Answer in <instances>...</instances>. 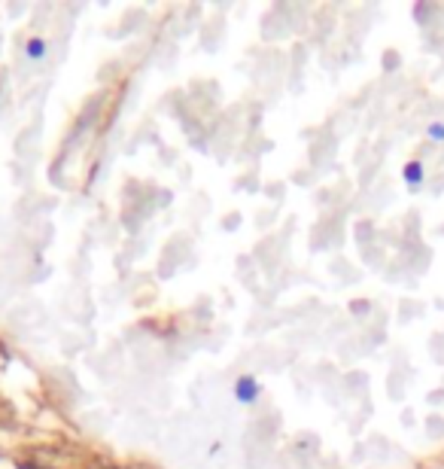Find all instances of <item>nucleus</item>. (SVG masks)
I'll return each mask as SVG.
<instances>
[{"label":"nucleus","instance_id":"obj_1","mask_svg":"<svg viewBox=\"0 0 444 469\" xmlns=\"http://www.w3.org/2000/svg\"><path fill=\"white\" fill-rule=\"evenodd\" d=\"M259 397H262V384L253 375H241L234 381V399L241 405H253V402H259Z\"/></svg>","mask_w":444,"mask_h":469},{"label":"nucleus","instance_id":"obj_2","mask_svg":"<svg viewBox=\"0 0 444 469\" xmlns=\"http://www.w3.org/2000/svg\"><path fill=\"white\" fill-rule=\"evenodd\" d=\"M402 180H405V183H408L411 189H417V186L426 180V168H423V162H417V158H414V162H408V165L402 168Z\"/></svg>","mask_w":444,"mask_h":469},{"label":"nucleus","instance_id":"obj_3","mask_svg":"<svg viewBox=\"0 0 444 469\" xmlns=\"http://www.w3.org/2000/svg\"><path fill=\"white\" fill-rule=\"evenodd\" d=\"M46 40L43 37H31L28 43H25V55L31 58V61H40V58H46Z\"/></svg>","mask_w":444,"mask_h":469},{"label":"nucleus","instance_id":"obj_4","mask_svg":"<svg viewBox=\"0 0 444 469\" xmlns=\"http://www.w3.org/2000/svg\"><path fill=\"white\" fill-rule=\"evenodd\" d=\"M426 134L432 137V141H444V122H432L426 128Z\"/></svg>","mask_w":444,"mask_h":469},{"label":"nucleus","instance_id":"obj_5","mask_svg":"<svg viewBox=\"0 0 444 469\" xmlns=\"http://www.w3.org/2000/svg\"><path fill=\"white\" fill-rule=\"evenodd\" d=\"M18 469H43V466H34V463H21Z\"/></svg>","mask_w":444,"mask_h":469}]
</instances>
